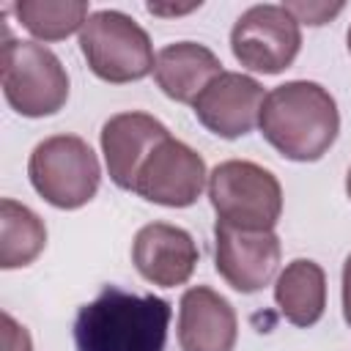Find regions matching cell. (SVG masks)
<instances>
[{"mask_svg": "<svg viewBox=\"0 0 351 351\" xmlns=\"http://www.w3.org/2000/svg\"><path fill=\"white\" fill-rule=\"evenodd\" d=\"M3 351H33L30 332L16 324L11 313H3Z\"/></svg>", "mask_w": 351, "mask_h": 351, "instance_id": "obj_19", "label": "cell"}, {"mask_svg": "<svg viewBox=\"0 0 351 351\" xmlns=\"http://www.w3.org/2000/svg\"><path fill=\"white\" fill-rule=\"evenodd\" d=\"M263 99L266 90L255 77L241 71H222L192 101V112L211 134L236 140L258 126Z\"/></svg>", "mask_w": 351, "mask_h": 351, "instance_id": "obj_10", "label": "cell"}, {"mask_svg": "<svg viewBox=\"0 0 351 351\" xmlns=\"http://www.w3.org/2000/svg\"><path fill=\"white\" fill-rule=\"evenodd\" d=\"M80 49L88 69L112 85L137 82L154 74L156 66L154 44L145 27L115 8H101L88 16L80 30Z\"/></svg>", "mask_w": 351, "mask_h": 351, "instance_id": "obj_4", "label": "cell"}, {"mask_svg": "<svg viewBox=\"0 0 351 351\" xmlns=\"http://www.w3.org/2000/svg\"><path fill=\"white\" fill-rule=\"evenodd\" d=\"M258 129L280 156L291 162H318L340 132L337 101L313 80L282 82L266 93Z\"/></svg>", "mask_w": 351, "mask_h": 351, "instance_id": "obj_1", "label": "cell"}, {"mask_svg": "<svg viewBox=\"0 0 351 351\" xmlns=\"http://www.w3.org/2000/svg\"><path fill=\"white\" fill-rule=\"evenodd\" d=\"M208 200L217 222L241 230H274L282 214V186L277 176L250 159L219 162L208 173Z\"/></svg>", "mask_w": 351, "mask_h": 351, "instance_id": "obj_3", "label": "cell"}, {"mask_svg": "<svg viewBox=\"0 0 351 351\" xmlns=\"http://www.w3.org/2000/svg\"><path fill=\"white\" fill-rule=\"evenodd\" d=\"M27 178L49 206L74 211L96 197L101 167L82 137L52 134L33 148L27 159Z\"/></svg>", "mask_w": 351, "mask_h": 351, "instance_id": "obj_6", "label": "cell"}, {"mask_svg": "<svg viewBox=\"0 0 351 351\" xmlns=\"http://www.w3.org/2000/svg\"><path fill=\"white\" fill-rule=\"evenodd\" d=\"M302 49V27L296 16L277 3L250 5L230 30L233 58L255 74L285 71Z\"/></svg>", "mask_w": 351, "mask_h": 351, "instance_id": "obj_7", "label": "cell"}, {"mask_svg": "<svg viewBox=\"0 0 351 351\" xmlns=\"http://www.w3.org/2000/svg\"><path fill=\"white\" fill-rule=\"evenodd\" d=\"M274 302L288 324L302 329L318 324L326 310L324 269L310 258H293L274 282Z\"/></svg>", "mask_w": 351, "mask_h": 351, "instance_id": "obj_15", "label": "cell"}, {"mask_svg": "<svg viewBox=\"0 0 351 351\" xmlns=\"http://www.w3.org/2000/svg\"><path fill=\"white\" fill-rule=\"evenodd\" d=\"M346 44H348V55H351V25H348V33H346Z\"/></svg>", "mask_w": 351, "mask_h": 351, "instance_id": "obj_23", "label": "cell"}, {"mask_svg": "<svg viewBox=\"0 0 351 351\" xmlns=\"http://www.w3.org/2000/svg\"><path fill=\"white\" fill-rule=\"evenodd\" d=\"M293 16H296V22L302 25H313V27H318V25H326L332 16H337L346 5L343 3H304V0H288V3H282Z\"/></svg>", "mask_w": 351, "mask_h": 351, "instance_id": "obj_18", "label": "cell"}, {"mask_svg": "<svg viewBox=\"0 0 351 351\" xmlns=\"http://www.w3.org/2000/svg\"><path fill=\"white\" fill-rule=\"evenodd\" d=\"M222 71L225 69L219 58L206 44L176 41L156 52L154 80L167 99L178 104H192L203 93V88Z\"/></svg>", "mask_w": 351, "mask_h": 351, "instance_id": "obj_14", "label": "cell"}, {"mask_svg": "<svg viewBox=\"0 0 351 351\" xmlns=\"http://www.w3.org/2000/svg\"><path fill=\"white\" fill-rule=\"evenodd\" d=\"M47 247V225L44 219L11 200H0V269H22L30 266Z\"/></svg>", "mask_w": 351, "mask_h": 351, "instance_id": "obj_16", "label": "cell"}, {"mask_svg": "<svg viewBox=\"0 0 351 351\" xmlns=\"http://www.w3.org/2000/svg\"><path fill=\"white\" fill-rule=\"evenodd\" d=\"M280 236L274 230H241L225 222L214 225L217 274L239 293H255L271 282L280 266Z\"/></svg>", "mask_w": 351, "mask_h": 351, "instance_id": "obj_9", "label": "cell"}, {"mask_svg": "<svg viewBox=\"0 0 351 351\" xmlns=\"http://www.w3.org/2000/svg\"><path fill=\"white\" fill-rule=\"evenodd\" d=\"M206 184H208V173L203 156L192 145L170 134L148 154V159L143 162L134 178L132 192L156 206L186 208L197 203Z\"/></svg>", "mask_w": 351, "mask_h": 351, "instance_id": "obj_8", "label": "cell"}, {"mask_svg": "<svg viewBox=\"0 0 351 351\" xmlns=\"http://www.w3.org/2000/svg\"><path fill=\"white\" fill-rule=\"evenodd\" d=\"M11 11L38 41H63L82 30L90 16V5L85 0H16Z\"/></svg>", "mask_w": 351, "mask_h": 351, "instance_id": "obj_17", "label": "cell"}, {"mask_svg": "<svg viewBox=\"0 0 351 351\" xmlns=\"http://www.w3.org/2000/svg\"><path fill=\"white\" fill-rule=\"evenodd\" d=\"M145 8H148L151 14H156V16H178V14H189V11H195V8H200V3H189V5H176V8H173V5H167V8H165V5H156V3H148Z\"/></svg>", "mask_w": 351, "mask_h": 351, "instance_id": "obj_21", "label": "cell"}, {"mask_svg": "<svg viewBox=\"0 0 351 351\" xmlns=\"http://www.w3.org/2000/svg\"><path fill=\"white\" fill-rule=\"evenodd\" d=\"M173 307L154 293L104 285L74 318L77 351H165Z\"/></svg>", "mask_w": 351, "mask_h": 351, "instance_id": "obj_2", "label": "cell"}, {"mask_svg": "<svg viewBox=\"0 0 351 351\" xmlns=\"http://www.w3.org/2000/svg\"><path fill=\"white\" fill-rule=\"evenodd\" d=\"M343 318L351 326V252L343 263Z\"/></svg>", "mask_w": 351, "mask_h": 351, "instance_id": "obj_20", "label": "cell"}, {"mask_svg": "<svg viewBox=\"0 0 351 351\" xmlns=\"http://www.w3.org/2000/svg\"><path fill=\"white\" fill-rule=\"evenodd\" d=\"M0 82L8 107L25 118L55 115L69 99V74L60 58L38 41L5 38Z\"/></svg>", "mask_w": 351, "mask_h": 351, "instance_id": "obj_5", "label": "cell"}, {"mask_svg": "<svg viewBox=\"0 0 351 351\" xmlns=\"http://www.w3.org/2000/svg\"><path fill=\"white\" fill-rule=\"evenodd\" d=\"M132 263L151 285L176 288L192 277L197 266V244L178 225L148 222L134 233Z\"/></svg>", "mask_w": 351, "mask_h": 351, "instance_id": "obj_12", "label": "cell"}, {"mask_svg": "<svg viewBox=\"0 0 351 351\" xmlns=\"http://www.w3.org/2000/svg\"><path fill=\"white\" fill-rule=\"evenodd\" d=\"M346 195H348V200H351V167H348V176H346Z\"/></svg>", "mask_w": 351, "mask_h": 351, "instance_id": "obj_22", "label": "cell"}, {"mask_svg": "<svg viewBox=\"0 0 351 351\" xmlns=\"http://www.w3.org/2000/svg\"><path fill=\"white\" fill-rule=\"evenodd\" d=\"M239 318L233 304L208 285H192L178 302L181 351H233Z\"/></svg>", "mask_w": 351, "mask_h": 351, "instance_id": "obj_13", "label": "cell"}, {"mask_svg": "<svg viewBox=\"0 0 351 351\" xmlns=\"http://www.w3.org/2000/svg\"><path fill=\"white\" fill-rule=\"evenodd\" d=\"M165 137H170L167 126L148 112L132 110V112H118L107 118L99 140H101V154H104V165L112 184L118 189L132 192L143 162Z\"/></svg>", "mask_w": 351, "mask_h": 351, "instance_id": "obj_11", "label": "cell"}]
</instances>
